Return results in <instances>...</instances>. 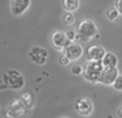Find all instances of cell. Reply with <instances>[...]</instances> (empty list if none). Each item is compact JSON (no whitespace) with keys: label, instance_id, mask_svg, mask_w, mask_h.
<instances>
[{"label":"cell","instance_id":"cell-19","mask_svg":"<svg viewBox=\"0 0 122 118\" xmlns=\"http://www.w3.org/2000/svg\"><path fill=\"white\" fill-rule=\"evenodd\" d=\"M70 62H71V59H68V58H67L64 54L59 55V63H61V66L66 67V66H68V64H70Z\"/></svg>","mask_w":122,"mask_h":118},{"label":"cell","instance_id":"cell-1","mask_svg":"<svg viewBox=\"0 0 122 118\" xmlns=\"http://www.w3.org/2000/svg\"><path fill=\"white\" fill-rule=\"evenodd\" d=\"M104 71V64L101 60H87V64L84 66V79L91 84L100 83L101 73Z\"/></svg>","mask_w":122,"mask_h":118},{"label":"cell","instance_id":"cell-16","mask_svg":"<svg viewBox=\"0 0 122 118\" xmlns=\"http://www.w3.org/2000/svg\"><path fill=\"white\" fill-rule=\"evenodd\" d=\"M118 16H119V12H118V9H117L116 7L110 8V9L106 12V18H108L109 21H116L117 18H118Z\"/></svg>","mask_w":122,"mask_h":118},{"label":"cell","instance_id":"cell-13","mask_svg":"<svg viewBox=\"0 0 122 118\" xmlns=\"http://www.w3.org/2000/svg\"><path fill=\"white\" fill-rule=\"evenodd\" d=\"M80 1L79 0H62V7L66 12H74L79 8Z\"/></svg>","mask_w":122,"mask_h":118},{"label":"cell","instance_id":"cell-5","mask_svg":"<svg viewBox=\"0 0 122 118\" xmlns=\"http://www.w3.org/2000/svg\"><path fill=\"white\" fill-rule=\"evenodd\" d=\"M50 42H51V46L56 50V51H63L70 43L71 41L68 39L66 31L63 30H55L50 37Z\"/></svg>","mask_w":122,"mask_h":118},{"label":"cell","instance_id":"cell-15","mask_svg":"<svg viewBox=\"0 0 122 118\" xmlns=\"http://www.w3.org/2000/svg\"><path fill=\"white\" fill-rule=\"evenodd\" d=\"M74 22H75L74 13H72V12H66V13H64V15H63V24H64V25L71 26V25H74Z\"/></svg>","mask_w":122,"mask_h":118},{"label":"cell","instance_id":"cell-6","mask_svg":"<svg viewBox=\"0 0 122 118\" xmlns=\"http://www.w3.org/2000/svg\"><path fill=\"white\" fill-rule=\"evenodd\" d=\"M47 58H49V52L41 46H34V47H32L30 51H29V59L38 66L45 64Z\"/></svg>","mask_w":122,"mask_h":118},{"label":"cell","instance_id":"cell-2","mask_svg":"<svg viewBox=\"0 0 122 118\" xmlns=\"http://www.w3.org/2000/svg\"><path fill=\"white\" fill-rule=\"evenodd\" d=\"M91 38H100L98 29L92 20H84L79 24L76 41H88Z\"/></svg>","mask_w":122,"mask_h":118},{"label":"cell","instance_id":"cell-8","mask_svg":"<svg viewBox=\"0 0 122 118\" xmlns=\"http://www.w3.org/2000/svg\"><path fill=\"white\" fill-rule=\"evenodd\" d=\"M119 72L117 67H104V71L100 77V84L104 85H113L116 79L118 77Z\"/></svg>","mask_w":122,"mask_h":118},{"label":"cell","instance_id":"cell-3","mask_svg":"<svg viewBox=\"0 0 122 118\" xmlns=\"http://www.w3.org/2000/svg\"><path fill=\"white\" fill-rule=\"evenodd\" d=\"M3 81L7 84L8 88L15 89V91L22 89L25 85V77L17 70H8L3 76Z\"/></svg>","mask_w":122,"mask_h":118},{"label":"cell","instance_id":"cell-21","mask_svg":"<svg viewBox=\"0 0 122 118\" xmlns=\"http://www.w3.org/2000/svg\"><path fill=\"white\" fill-rule=\"evenodd\" d=\"M116 8L118 9L119 15L122 16V0H116Z\"/></svg>","mask_w":122,"mask_h":118},{"label":"cell","instance_id":"cell-7","mask_svg":"<svg viewBox=\"0 0 122 118\" xmlns=\"http://www.w3.org/2000/svg\"><path fill=\"white\" fill-rule=\"evenodd\" d=\"M75 109L83 117H88V115L92 114L93 112V102L91 98H87V97H83V98H79L76 101V105H75Z\"/></svg>","mask_w":122,"mask_h":118},{"label":"cell","instance_id":"cell-9","mask_svg":"<svg viewBox=\"0 0 122 118\" xmlns=\"http://www.w3.org/2000/svg\"><path fill=\"white\" fill-rule=\"evenodd\" d=\"M62 52H63L68 59L77 60V59H80L81 55H83V47H81V45L77 43V42H71Z\"/></svg>","mask_w":122,"mask_h":118},{"label":"cell","instance_id":"cell-12","mask_svg":"<svg viewBox=\"0 0 122 118\" xmlns=\"http://www.w3.org/2000/svg\"><path fill=\"white\" fill-rule=\"evenodd\" d=\"M101 62H102L104 67H117V64H118V58L113 52H106Z\"/></svg>","mask_w":122,"mask_h":118},{"label":"cell","instance_id":"cell-4","mask_svg":"<svg viewBox=\"0 0 122 118\" xmlns=\"http://www.w3.org/2000/svg\"><path fill=\"white\" fill-rule=\"evenodd\" d=\"M30 110L25 106V104L21 101V98H15L11 101L9 106L7 108L5 117L7 118H24Z\"/></svg>","mask_w":122,"mask_h":118},{"label":"cell","instance_id":"cell-11","mask_svg":"<svg viewBox=\"0 0 122 118\" xmlns=\"http://www.w3.org/2000/svg\"><path fill=\"white\" fill-rule=\"evenodd\" d=\"M105 54H106L105 49L102 46H100V45H92L87 50L88 60H102Z\"/></svg>","mask_w":122,"mask_h":118},{"label":"cell","instance_id":"cell-23","mask_svg":"<svg viewBox=\"0 0 122 118\" xmlns=\"http://www.w3.org/2000/svg\"><path fill=\"white\" fill-rule=\"evenodd\" d=\"M67 118H68V117H67Z\"/></svg>","mask_w":122,"mask_h":118},{"label":"cell","instance_id":"cell-10","mask_svg":"<svg viewBox=\"0 0 122 118\" xmlns=\"http://www.w3.org/2000/svg\"><path fill=\"white\" fill-rule=\"evenodd\" d=\"M30 0H11V13L13 16H21L29 9Z\"/></svg>","mask_w":122,"mask_h":118},{"label":"cell","instance_id":"cell-14","mask_svg":"<svg viewBox=\"0 0 122 118\" xmlns=\"http://www.w3.org/2000/svg\"><path fill=\"white\" fill-rule=\"evenodd\" d=\"M20 98H21V101L25 104V106L28 108L29 110H32L33 105H34V96H33L30 92H26V93H22L21 96H20Z\"/></svg>","mask_w":122,"mask_h":118},{"label":"cell","instance_id":"cell-18","mask_svg":"<svg viewBox=\"0 0 122 118\" xmlns=\"http://www.w3.org/2000/svg\"><path fill=\"white\" fill-rule=\"evenodd\" d=\"M113 88L116 89V91L122 92V75H118V77L116 79V81H114V84H113Z\"/></svg>","mask_w":122,"mask_h":118},{"label":"cell","instance_id":"cell-22","mask_svg":"<svg viewBox=\"0 0 122 118\" xmlns=\"http://www.w3.org/2000/svg\"><path fill=\"white\" fill-rule=\"evenodd\" d=\"M117 117H118V118H122V104L119 105V108L117 109Z\"/></svg>","mask_w":122,"mask_h":118},{"label":"cell","instance_id":"cell-17","mask_svg":"<svg viewBox=\"0 0 122 118\" xmlns=\"http://www.w3.org/2000/svg\"><path fill=\"white\" fill-rule=\"evenodd\" d=\"M83 72H84V68L81 67V66L79 64H75L71 67V73L75 76H79V75H83Z\"/></svg>","mask_w":122,"mask_h":118},{"label":"cell","instance_id":"cell-20","mask_svg":"<svg viewBox=\"0 0 122 118\" xmlns=\"http://www.w3.org/2000/svg\"><path fill=\"white\" fill-rule=\"evenodd\" d=\"M67 37L71 42H76V38H77V31H74V30H67L66 31Z\"/></svg>","mask_w":122,"mask_h":118}]
</instances>
